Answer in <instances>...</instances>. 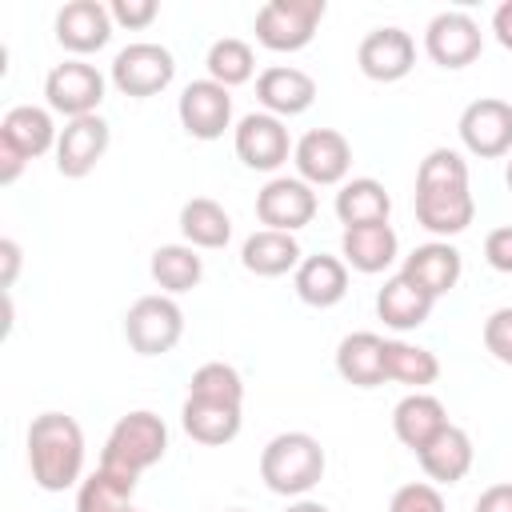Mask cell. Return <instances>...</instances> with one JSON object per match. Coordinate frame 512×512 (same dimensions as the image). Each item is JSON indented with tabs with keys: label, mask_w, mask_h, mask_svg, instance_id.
Returning <instances> with one entry per match:
<instances>
[{
	"label": "cell",
	"mask_w": 512,
	"mask_h": 512,
	"mask_svg": "<svg viewBox=\"0 0 512 512\" xmlns=\"http://www.w3.org/2000/svg\"><path fill=\"white\" fill-rule=\"evenodd\" d=\"M28 468L36 488L64 492L84 480V432L68 412H40L28 424Z\"/></svg>",
	"instance_id": "6da1fadb"
},
{
	"label": "cell",
	"mask_w": 512,
	"mask_h": 512,
	"mask_svg": "<svg viewBox=\"0 0 512 512\" xmlns=\"http://www.w3.org/2000/svg\"><path fill=\"white\" fill-rule=\"evenodd\" d=\"M324 468L328 456L312 432H276L260 448V480L268 484V492L288 500L308 496L324 480Z\"/></svg>",
	"instance_id": "7a4b0ae2"
},
{
	"label": "cell",
	"mask_w": 512,
	"mask_h": 512,
	"mask_svg": "<svg viewBox=\"0 0 512 512\" xmlns=\"http://www.w3.org/2000/svg\"><path fill=\"white\" fill-rule=\"evenodd\" d=\"M164 456H168V424L156 412L136 408L112 424L104 452H100V468H112V472L140 480V472L156 468Z\"/></svg>",
	"instance_id": "3957f363"
},
{
	"label": "cell",
	"mask_w": 512,
	"mask_h": 512,
	"mask_svg": "<svg viewBox=\"0 0 512 512\" xmlns=\"http://www.w3.org/2000/svg\"><path fill=\"white\" fill-rule=\"evenodd\" d=\"M108 80L116 92H124L132 100L160 96L176 80V56L156 40H132L112 56Z\"/></svg>",
	"instance_id": "277c9868"
},
{
	"label": "cell",
	"mask_w": 512,
	"mask_h": 512,
	"mask_svg": "<svg viewBox=\"0 0 512 512\" xmlns=\"http://www.w3.org/2000/svg\"><path fill=\"white\" fill-rule=\"evenodd\" d=\"M324 12H328L324 0H268L256 12L252 32L268 52H300L312 44Z\"/></svg>",
	"instance_id": "5b68a950"
},
{
	"label": "cell",
	"mask_w": 512,
	"mask_h": 512,
	"mask_svg": "<svg viewBox=\"0 0 512 512\" xmlns=\"http://www.w3.org/2000/svg\"><path fill=\"white\" fill-rule=\"evenodd\" d=\"M184 336V312L176 304V296H140L128 312H124V340L136 356H164L180 344Z\"/></svg>",
	"instance_id": "8992f818"
},
{
	"label": "cell",
	"mask_w": 512,
	"mask_h": 512,
	"mask_svg": "<svg viewBox=\"0 0 512 512\" xmlns=\"http://www.w3.org/2000/svg\"><path fill=\"white\" fill-rule=\"evenodd\" d=\"M108 80L96 64L88 60H60L48 76H44V100L52 112H60L64 120H80V116H96V108L104 104Z\"/></svg>",
	"instance_id": "52a82bcc"
},
{
	"label": "cell",
	"mask_w": 512,
	"mask_h": 512,
	"mask_svg": "<svg viewBox=\"0 0 512 512\" xmlns=\"http://www.w3.org/2000/svg\"><path fill=\"white\" fill-rule=\"evenodd\" d=\"M296 176L312 188H340L352 172V144L336 128H312L292 148Z\"/></svg>",
	"instance_id": "ba28073f"
},
{
	"label": "cell",
	"mask_w": 512,
	"mask_h": 512,
	"mask_svg": "<svg viewBox=\"0 0 512 512\" xmlns=\"http://www.w3.org/2000/svg\"><path fill=\"white\" fill-rule=\"evenodd\" d=\"M424 52L436 68H448V72H460L468 64H476V56L484 52V32L480 24L460 12V8H448V12H436L424 28Z\"/></svg>",
	"instance_id": "9c48e42d"
},
{
	"label": "cell",
	"mask_w": 512,
	"mask_h": 512,
	"mask_svg": "<svg viewBox=\"0 0 512 512\" xmlns=\"http://www.w3.org/2000/svg\"><path fill=\"white\" fill-rule=\"evenodd\" d=\"M456 132H460L464 152L480 160L512 156V104L500 96H480L460 112Z\"/></svg>",
	"instance_id": "30bf717a"
},
{
	"label": "cell",
	"mask_w": 512,
	"mask_h": 512,
	"mask_svg": "<svg viewBox=\"0 0 512 512\" xmlns=\"http://www.w3.org/2000/svg\"><path fill=\"white\" fill-rule=\"evenodd\" d=\"M232 148H236V156H240L244 168H252V172H276L280 164H288V156H292L296 144H292V136H288V128H284L280 116H272V112H248L232 128Z\"/></svg>",
	"instance_id": "8fae6325"
},
{
	"label": "cell",
	"mask_w": 512,
	"mask_h": 512,
	"mask_svg": "<svg viewBox=\"0 0 512 512\" xmlns=\"http://www.w3.org/2000/svg\"><path fill=\"white\" fill-rule=\"evenodd\" d=\"M256 220L276 232H300L316 220V188L300 176H272L256 192Z\"/></svg>",
	"instance_id": "7c38bea8"
},
{
	"label": "cell",
	"mask_w": 512,
	"mask_h": 512,
	"mask_svg": "<svg viewBox=\"0 0 512 512\" xmlns=\"http://www.w3.org/2000/svg\"><path fill=\"white\" fill-rule=\"evenodd\" d=\"M176 116L192 140H220L232 128V88H224L208 76L192 80V84H184V92L176 100Z\"/></svg>",
	"instance_id": "4fadbf2b"
},
{
	"label": "cell",
	"mask_w": 512,
	"mask_h": 512,
	"mask_svg": "<svg viewBox=\"0 0 512 512\" xmlns=\"http://www.w3.org/2000/svg\"><path fill=\"white\" fill-rule=\"evenodd\" d=\"M108 144H112V128L100 112L80 116V120H64L60 140H56V172L64 180H84L104 160Z\"/></svg>",
	"instance_id": "5bb4252c"
},
{
	"label": "cell",
	"mask_w": 512,
	"mask_h": 512,
	"mask_svg": "<svg viewBox=\"0 0 512 512\" xmlns=\"http://www.w3.org/2000/svg\"><path fill=\"white\" fill-rule=\"evenodd\" d=\"M112 28H116V24H112V12H108V4H100V0H68V4L56 12V20H52L56 44H60L64 52H72L76 60L100 52V48L112 40Z\"/></svg>",
	"instance_id": "9a60e30c"
},
{
	"label": "cell",
	"mask_w": 512,
	"mask_h": 512,
	"mask_svg": "<svg viewBox=\"0 0 512 512\" xmlns=\"http://www.w3.org/2000/svg\"><path fill=\"white\" fill-rule=\"evenodd\" d=\"M356 64H360V72H364L368 80H376V84H396V80H404V76L412 72V64H416V40H412L404 28H396V24L372 28V32L360 40V48H356Z\"/></svg>",
	"instance_id": "2e32d148"
},
{
	"label": "cell",
	"mask_w": 512,
	"mask_h": 512,
	"mask_svg": "<svg viewBox=\"0 0 512 512\" xmlns=\"http://www.w3.org/2000/svg\"><path fill=\"white\" fill-rule=\"evenodd\" d=\"M256 100H260V112L288 120L316 104V80L296 64H272L256 76Z\"/></svg>",
	"instance_id": "e0dca14e"
},
{
	"label": "cell",
	"mask_w": 512,
	"mask_h": 512,
	"mask_svg": "<svg viewBox=\"0 0 512 512\" xmlns=\"http://www.w3.org/2000/svg\"><path fill=\"white\" fill-rule=\"evenodd\" d=\"M412 284H420L432 300H440V296H448L456 284H460V276H464V256H460V248L456 244H448V240H428V244H416L408 256H404V268H400Z\"/></svg>",
	"instance_id": "ac0fdd59"
},
{
	"label": "cell",
	"mask_w": 512,
	"mask_h": 512,
	"mask_svg": "<svg viewBox=\"0 0 512 512\" xmlns=\"http://www.w3.org/2000/svg\"><path fill=\"white\" fill-rule=\"evenodd\" d=\"M396 256H400V236L392 224H360V228H344L340 236V260L360 276L388 272Z\"/></svg>",
	"instance_id": "d6986e66"
},
{
	"label": "cell",
	"mask_w": 512,
	"mask_h": 512,
	"mask_svg": "<svg viewBox=\"0 0 512 512\" xmlns=\"http://www.w3.org/2000/svg\"><path fill=\"white\" fill-rule=\"evenodd\" d=\"M448 408L440 396L432 392H408L396 408H392V432L408 452H420L424 444H432L444 428H448Z\"/></svg>",
	"instance_id": "ffe728a7"
},
{
	"label": "cell",
	"mask_w": 512,
	"mask_h": 512,
	"mask_svg": "<svg viewBox=\"0 0 512 512\" xmlns=\"http://www.w3.org/2000/svg\"><path fill=\"white\" fill-rule=\"evenodd\" d=\"M416 220L436 240H448L476 220V200L468 188H424L416 192Z\"/></svg>",
	"instance_id": "44dd1931"
},
{
	"label": "cell",
	"mask_w": 512,
	"mask_h": 512,
	"mask_svg": "<svg viewBox=\"0 0 512 512\" xmlns=\"http://www.w3.org/2000/svg\"><path fill=\"white\" fill-rule=\"evenodd\" d=\"M304 260L300 252V240L292 232H276V228H256L244 244H240V264L244 272L260 276V280H276V276H288L296 272Z\"/></svg>",
	"instance_id": "7402d4cb"
},
{
	"label": "cell",
	"mask_w": 512,
	"mask_h": 512,
	"mask_svg": "<svg viewBox=\"0 0 512 512\" xmlns=\"http://www.w3.org/2000/svg\"><path fill=\"white\" fill-rule=\"evenodd\" d=\"M0 140L12 144L24 160H36L44 152H56V140H60V128L52 120V108H40V104H16L4 112L0 120Z\"/></svg>",
	"instance_id": "603a6c76"
},
{
	"label": "cell",
	"mask_w": 512,
	"mask_h": 512,
	"mask_svg": "<svg viewBox=\"0 0 512 512\" xmlns=\"http://www.w3.org/2000/svg\"><path fill=\"white\" fill-rule=\"evenodd\" d=\"M292 288L308 308H336L348 296V264L328 252L304 256L292 272Z\"/></svg>",
	"instance_id": "cb8c5ba5"
},
{
	"label": "cell",
	"mask_w": 512,
	"mask_h": 512,
	"mask_svg": "<svg viewBox=\"0 0 512 512\" xmlns=\"http://www.w3.org/2000/svg\"><path fill=\"white\" fill-rule=\"evenodd\" d=\"M180 424L184 432L204 444V448H224L240 436L244 424V408L240 404H220V400H200V396H184L180 408Z\"/></svg>",
	"instance_id": "d4e9b609"
},
{
	"label": "cell",
	"mask_w": 512,
	"mask_h": 512,
	"mask_svg": "<svg viewBox=\"0 0 512 512\" xmlns=\"http://www.w3.org/2000/svg\"><path fill=\"white\" fill-rule=\"evenodd\" d=\"M428 484H460L468 472H472V460H476V448H472V436L460 428V424H448L432 444H424L416 452Z\"/></svg>",
	"instance_id": "484cf974"
},
{
	"label": "cell",
	"mask_w": 512,
	"mask_h": 512,
	"mask_svg": "<svg viewBox=\"0 0 512 512\" xmlns=\"http://www.w3.org/2000/svg\"><path fill=\"white\" fill-rule=\"evenodd\" d=\"M432 304H436V300H432L420 284H412L404 272L388 276L384 288L376 292V316H380L392 332H412V328H420V324L432 316Z\"/></svg>",
	"instance_id": "4316f807"
},
{
	"label": "cell",
	"mask_w": 512,
	"mask_h": 512,
	"mask_svg": "<svg viewBox=\"0 0 512 512\" xmlns=\"http://www.w3.org/2000/svg\"><path fill=\"white\" fill-rule=\"evenodd\" d=\"M336 220L344 228H360V224H388V212H392V196L388 188L376 180V176H352L340 184L336 200Z\"/></svg>",
	"instance_id": "83f0119b"
},
{
	"label": "cell",
	"mask_w": 512,
	"mask_h": 512,
	"mask_svg": "<svg viewBox=\"0 0 512 512\" xmlns=\"http://www.w3.org/2000/svg\"><path fill=\"white\" fill-rule=\"evenodd\" d=\"M336 372H340V380H348L356 388L384 384V336H376V332H348L336 344Z\"/></svg>",
	"instance_id": "f1b7e54d"
},
{
	"label": "cell",
	"mask_w": 512,
	"mask_h": 512,
	"mask_svg": "<svg viewBox=\"0 0 512 512\" xmlns=\"http://www.w3.org/2000/svg\"><path fill=\"white\" fill-rule=\"evenodd\" d=\"M180 236L196 252H216L232 240V216L212 196H192L180 208Z\"/></svg>",
	"instance_id": "f546056e"
},
{
	"label": "cell",
	"mask_w": 512,
	"mask_h": 512,
	"mask_svg": "<svg viewBox=\"0 0 512 512\" xmlns=\"http://www.w3.org/2000/svg\"><path fill=\"white\" fill-rule=\"evenodd\" d=\"M148 272L164 296H180L204 280V256L192 244H160L148 260Z\"/></svg>",
	"instance_id": "4dcf8cb0"
},
{
	"label": "cell",
	"mask_w": 512,
	"mask_h": 512,
	"mask_svg": "<svg viewBox=\"0 0 512 512\" xmlns=\"http://www.w3.org/2000/svg\"><path fill=\"white\" fill-rule=\"evenodd\" d=\"M436 376H440V360L432 348L408 344V340H384V380L424 392L428 384H436Z\"/></svg>",
	"instance_id": "1f68e13d"
},
{
	"label": "cell",
	"mask_w": 512,
	"mask_h": 512,
	"mask_svg": "<svg viewBox=\"0 0 512 512\" xmlns=\"http://www.w3.org/2000/svg\"><path fill=\"white\" fill-rule=\"evenodd\" d=\"M136 480L112 468H96L76 484V512H132Z\"/></svg>",
	"instance_id": "d6a6232c"
},
{
	"label": "cell",
	"mask_w": 512,
	"mask_h": 512,
	"mask_svg": "<svg viewBox=\"0 0 512 512\" xmlns=\"http://www.w3.org/2000/svg\"><path fill=\"white\" fill-rule=\"evenodd\" d=\"M204 68H208V80H216L224 88H236V84H248L252 80L256 52L240 36H220V40H212V48L204 56Z\"/></svg>",
	"instance_id": "836d02e7"
},
{
	"label": "cell",
	"mask_w": 512,
	"mask_h": 512,
	"mask_svg": "<svg viewBox=\"0 0 512 512\" xmlns=\"http://www.w3.org/2000/svg\"><path fill=\"white\" fill-rule=\"evenodd\" d=\"M188 396L200 400H220V404H240L244 408V380L232 364L224 360H208L188 376Z\"/></svg>",
	"instance_id": "e575fe53"
},
{
	"label": "cell",
	"mask_w": 512,
	"mask_h": 512,
	"mask_svg": "<svg viewBox=\"0 0 512 512\" xmlns=\"http://www.w3.org/2000/svg\"><path fill=\"white\" fill-rule=\"evenodd\" d=\"M424 188H468V160L456 148H432L416 168V192Z\"/></svg>",
	"instance_id": "d590c367"
},
{
	"label": "cell",
	"mask_w": 512,
	"mask_h": 512,
	"mask_svg": "<svg viewBox=\"0 0 512 512\" xmlns=\"http://www.w3.org/2000/svg\"><path fill=\"white\" fill-rule=\"evenodd\" d=\"M388 512H448L444 496L436 484L428 480H412V484H400L388 500Z\"/></svg>",
	"instance_id": "8d00e7d4"
},
{
	"label": "cell",
	"mask_w": 512,
	"mask_h": 512,
	"mask_svg": "<svg viewBox=\"0 0 512 512\" xmlns=\"http://www.w3.org/2000/svg\"><path fill=\"white\" fill-rule=\"evenodd\" d=\"M484 348L492 352V360H500V364H512V304L508 308H496V312H488V320H484Z\"/></svg>",
	"instance_id": "74e56055"
},
{
	"label": "cell",
	"mask_w": 512,
	"mask_h": 512,
	"mask_svg": "<svg viewBox=\"0 0 512 512\" xmlns=\"http://www.w3.org/2000/svg\"><path fill=\"white\" fill-rule=\"evenodd\" d=\"M108 12H112V24H120L128 32H140L160 16V4L156 0H112Z\"/></svg>",
	"instance_id": "f35d334b"
},
{
	"label": "cell",
	"mask_w": 512,
	"mask_h": 512,
	"mask_svg": "<svg viewBox=\"0 0 512 512\" xmlns=\"http://www.w3.org/2000/svg\"><path fill=\"white\" fill-rule=\"evenodd\" d=\"M484 260L492 272L512 276V224H500L484 236Z\"/></svg>",
	"instance_id": "ab89813d"
},
{
	"label": "cell",
	"mask_w": 512,
	"mask_h": 512,
	"mask_svg": "<svg viewBox=\"0 0 512 512\" xmlns=\"http://www.w3.org/2000/svg\"><path fill=\"white\" fill-rule=\"evenodd\" d=\"M472 512H512V484H488L476 496Z\"/></svg>",
	"instance_id": "60d3db41"
},
{
	"label": "cell",
	"mask_w": 512,
	"mask_h": 512,
	"mask_svg": "<svg viewBox=\"0 0 512 512\" xmlns=\"http://www.w3.org/2000/svg\"><path fill=\"white\" fill-rule=\"evenodd\" d=\"M24 168H28V160H24L12 144H4V140H0V184H16Z\"/></svg>",
	"instance_id": "b9f144b4"
},
{
	"label": "cell",
	"mask_w": 512,
	"mask_h": 512,
	"mask_svg": "<svg viewBox=\"0 0 512 512\" xmlns=\"http://www.w3.org/2000/svg\"><path fill=\"white\" fill-rule=\"evenodd\" d=\"M492 36L504 52H512V0H504L496 12H492Z\"/></svg>",
	"instance_id": "7bdbcfd3"
},
{
	"label": "cell",
	"mask_w": 512,
	"mask_h": 512,
	"mask_svg": "<svg viewBox=\"0 0 512 512\" xmlns=\"http://www.w3.org/2000/svg\"><path fill=\"white\" fill-rule=\"evenodd\" d=\"M0 260H4V288L16 284V272H20V244L12 236L0 240Z\"/></svg>",
	"instance_id": "ee69618b"
},
{
	"label": "cell",
	"mask_w": 512,
	"mask_h": 512,
	"mask_svg": "<svg viewBox=\"0 0 512 512\" xmlns=\"http://www.w3.org/2000/svg\"><path fill=\"white\" fill-rule=\"evenodd\" d=\"M284 512H332L328 504H320V500H308V496H300V500H292Z\"/></svg>",
	"instance_id": "f6af8a7d"
},
{
	"label": "cell",
	"mask_w": 512,
	"mask_h": 512,
	"mask_svg": "<svg viewBox=\"0 0 512 512\" xmlns=\"http://www.w3.org/2000/svg\"><path fill=\"white\" fill-rule=\"evenodd\" d=\"M504 184H508V192H512V156H508V164H504Z\"/></svg>",
	"instance_id": "bcb514c9"
},
{
	"label": "cell",
	"mask_w": 512,
	"mask_h": 512,
	"mask_svg": "<svg viewBox=\"0 0 512 512\" xmlns=\"http://www.w3.org/2000/svg\"><path fill=\"white\" fill-rule=\"evenodd\" d=\"M228 512H248V508H228Z\"/></svg>",
	"instance_id": "7dc6e473"
},
{
	"label": "cell",
	"mask_w": 512,
	"mask_h": 512,
	"mask_svg": "<svg viewBox=\"0 0 512 512\" xmlns=\"http://www.w3.org/2000/svg\"><path fill=\"white\" fill-rule=\"evenodd\" d=\"M132 512H144V508H132Z\"/></svg>",
	"instance_id": "c3c4849f"
}]
</instances>
